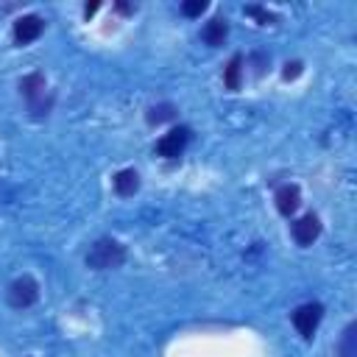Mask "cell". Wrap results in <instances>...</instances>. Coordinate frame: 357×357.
Returning <instances> with one entry per match:
<instances>
[{
    "label": "cell",
    "instance_id": "obj_1",
    "mask_svg": "<svg viewBox=\"0 0 357 357\" xmlns=\"http://www.w3.org/2000/svg\"><path fill=\"white\" fill-rule=\"evenodd\" d=\"M123 259H126V248H123L117 240H109V237L98 240V243L89 248V254H86V265L95 268V271L117 268V265H123Z\"/></svg>",
    "mask_w": 357,
    "mask_h": 357
},
{
    "label": "cell",
    "instance_id": "obj_2",
    "mask_svg": "<svg viewBox=\"0 0 357 357\" xmlns=\"http://www.w3.org/2000/svg\"><path fill=\"white\" fill-rule=\"evenodd\" d=\"M45 75L42 73H31V75H25L22 81H20V92L25 95V100L31 103V112H33V117H42V114H47V106H50V100H45Z\"/></svg>",
    "mask_w": 357,
    "mask_h": 357
},
{
    "label": "cell",
    "instance_id": "obj_3",
    "mask_svg": "<svg viewBox=\"0 0 357 357\" xmlns=\"http://www.w3.org/2000/svg\"><path fill=\"white\" fill-rule=\"evenodd\" d=\"M36 298H39V284H36V279L20 276L17 282H11V287H8V304H11V307L25 310V307H31Z\"/></svg>",
    "mask_w": 357,
    "mask_h": 357
},
{
    "label": "cell",
    "instance_id": "obj_4",
    "mask_svg": "<svg viewBox=\"0 0 357 357\" xmlns=\"http://www.w3.org/2000/svg\"><path fill=\"white\" fill-rule=\"evenodd\" d=\"M321 315H324V307L318 301H310V304H301L296 312H293V326L301 332V337H312L318 324H321Z\"/></svg>",
    "mask_w": 357,
    "mask_h": 357
},
{
    "label": "cell",
    "instance_id": "obj_5",
    "mask_svg": "<svg viewBox=\"0 0 357 357\" xmlns=\"http://www.w3.org/2000/svg\"><path fill=\"white\" fill-rule=\"evenodd\" d=\"M187 142H190V128H184V126L170 128V131L156 142V153L165 156V159H176V156H181V151L187 148Z\"/></svg>",
    "mask_w": 357,
    "mask_h": 357
},
{
    "label": "cell",
    "instance_id": "obj_6",
    "mask_svg": "<svg viewBox=\"0 0 357 357\" xmlns=\"http://www.w3.org/2000/svg\"><path fill=\"white\" fill-rule=\"evenodd\" d=\"M42 31H45V20H42V17H36V14L20 17V20L14 22V42H17V45H28V42L39 39Z\"/></svg>",
    "mask_w": 357,
    "mask_h": 357
},
{
    "label": "cell",
    "instance_id": "obj_7",
    "mask_svg": "<svg viewBox=\"0 0 357 357\" xmlns=\"http://www.w3.org/2000/svg\"><path fill=\"white\" fill-rule=\"evenodd\" d=\"M318 234H321V220L312 212L293 223V237L298 245H312V240H318Z\"/></svg>",
    "mask_w": 357,
    "mask_h": 357
},
{
    "label": "cell",
    "instance_id": "obj_8",
    "mask_svg": "<svg viewBox=\"0 0 357 357\" xmlns=\"http://www.w3.org/2000/svg\"><path fill=\"white\" fill-rule=\"evenodd\" d=\"M298 206V187L296 184H282L276 190V209L282 215H293Z\"/></svg>",
    "mask_w": 357,
    "mask_h": 357
},
{
    "label": "cell",
    "instance_id": "obj_9",
    "mask_svg": "<svg viewBox=\"0 0 357 357\" xmlns=\"http://www.w3.org/2000/svg\"><path fill=\"white\" fill-rule=\"evenodd\" d=\"M137 187H139V176H137V170L126 167V170H120V173L114 176V190H117V195H134Z\"/></svg>",
    "mask_w": 357,
    "mask_h": 357
},
{
    "label": "cell",
    "instance_id": "obj_10",
    "mask_svg": "<svg viewBox=\"0 0 357 357\" xmlns=\"http://www.w3.org/2000/svg\"><path fill=\"white\" fill-rule=\"evenodd\" d=\"M226 33H229V25H226V20H220V17L209 20V22H206V28H204V39H206V45H212V47L223 45Z\"/></svg>",
    "mask_w": 357,
    "mask_h": 357
},
{
    "label": "cell",
    "instance_id": "obj_11",
    "mask_svg": "<svg viewBox=\"0 0 357 357\" xmlns=\"http://www.w3.org/2000/svg\"><path fill=\"white\" fill-rule=\"evenodd\" d=\"M240 75H243V56H231V61L226 64V86L229 89H240Z\"/></svg>",
    "mask_w": 357,
    "mask_h": 357
},
{
    "label": "cell",
    "instance_id": "obj_12",
    "mask_svg": "<svg viewBox=\"0 0 357 357\" xmlns=\"http://www.w3.org/2000/svg\"><path fill=\"white\" fill-rule=\"evenodd\" d=\"M340 357H357V324H349L340 340Z\"/></svg>",
    "mask_w": 357,
    "mask_h": 357
},
{
    "label": "cell",
    "instance_id": "obj_13",
    "mask_svg": "<svg viewBox=\"0 0 357 357\" xmlns=\"http://www.w3.org/2000/svg\"><path fill=\"white\" fill-rule=\"evenodd\" d=\"M176 117V109L170 103H159L153 109H148V123L156 126V123H165V120H173Z\"/></svg>",
    "mask_w": 357,
    "mask_h": 357
},
{
    "label": "cell",
    "instance_id": "obj_14",
    "mask_svg": "<svg viewBox=\"0 0 357 357\" xmlns=\"http://www.w3.org/2000/svg\"><path fill=\"white\" fill-rule=\"evenodd\" d=\"M181 11H184L187 17H198V14L206 11V0H184V3H181Z\"/></svg>",
    "mask_w": 357,
    "mask_h": 357
},
{
    "label": "cell",
    "instance_id": "obj_15",
    "mask_svg": "<svg viewBox=\"0 0 357 357\" xmlns=\"http://www.w3.org/2000/svg\"><path fill=\"white\" fill-rule=\"evenodd\" d=\"M245 14H248V17H257L262 25H265V22H273V14H268V11H265V8H259V6H248V8H245Z\"/></svg>",
    "mask_w": 357,
    "mask_h": 357
},
{
    "label": "cell",
    "instance_id": "obj_16",
    "mask_svg": "<svg viewBox=\"0 0 357 357\" xmlns=\"http://www.w3.org/2000/svg\"><path fill=\"white\" fill-rule=\"evenodd\" d=\"M301 73V61H287L284 64V78H296Z\"/></svg>",
    "mask_w": 357,
    "mask_h": 357
},
{
    "label": "cell",
    "instance_id": "obj_17",
    "mask_svg": "<svg viewBox=\"0 0 357 357\" xmlns=\"http://www.w3.org/2000/svg\"><path fill=\"white\" fill-rule=\"evenodd\" d=\"M98 8H100V3H86V8H84V14H86V17H92V14L98 11Z\"/></svg>",
    "mask_w": 357,
    "mask_h": 357
}]
</instances>
